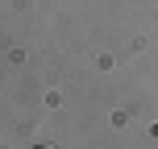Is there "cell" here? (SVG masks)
Returning a JSON list of instances; mask_svg holds the SVG:
<instances>
[{
    "label": "cell",
    "instance_id": "obj_1",
    "mask_svg": "<svg viewBox=\"0 0 158 149\" xmlns=\"http://www.w3.org/2000/svg\"><path fill=\"white\" fill-rule=\"evenodd\" d=\"M33 149H54V145H33Z\"/></svg>",
    "mask_w": 158,
    "mask_h": 149
},
{
    "label": "cell",
    "instance_id": "obj_2",
    "mask_svg": "<svg viewBox=\"0 0 158 149\" xmlns=\"http://www.w3.org/2000/svg\"><path fill=\"white\" fill-rule=\"evenodd\" d=\"M154 133H158V128H154Z\"/></svg>",
    "mask_w": 158,
    "mask_h": 149
}]
</instances>
